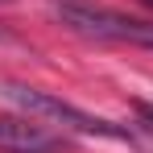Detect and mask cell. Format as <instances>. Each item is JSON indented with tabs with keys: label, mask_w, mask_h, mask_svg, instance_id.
Instances as JSON below:
<instances>
[{
	"label": "cell",
	"mask_w": 153,
	"mask_h": 153,
	"mask_svg": "<svg viewBox=\"0 0 153 153\" xmlns=\"http://www.w3.org/2000/svg\"><path fill=\"white\" fill-rule=\"evenodd\" d=\"M62 21L83 33V37H95V42H116V46H145L153 50V25L149 21H137L124 13H112V8H95L87 0H66L62 4Z\"/></svg>",
	"instance_id": "obj_2"
},
{
	"label": "cell",
	"mask_w": 153,
	"mask_h": 153,
	"mask_svg": "<svg viewBox=\"0 0 153 153\" xmlns=\"http://www.w3.org/2000/svg\"><path fill=\"white\" fill-rule=\"evenodd\" d=\"M0 153H71V141L25 116H0Z\"/></svg>",
	"instance_id": "obj_3"
},
{
	"label": "cell",
	"mask_w": 153,
	"mask_h": 153,
	"mask_svg": "<svg viewBox=\"0 0 153 153\" xmlns=\"http://www.w3.org/2000/svg\"><path fill=\"white\" fill-rule=\"evenodd\" d=\"M145 4H149V8H153V0H145Z\"/></svg>",
	"instance_id": "obj_4"
},
{
	"label": "cell",
	"mask_w": 153,
	"mask_h": 153,
	"mask_svg": "<svg viewBox=\"0 0 153 153\" xmlns=\"http://www.w3.org/2000/svg\"><path fill=\"white\" fill-rule=\"evenodd\" d=\"M0 100L17 103L21 112L29 116H42V120H54V124L62 128H75V132H87V137H112V141H132V132L124 124H112V120H103V116H91V112H83L75 103L58 100L50 91H37V87H29V83H0Z\"/></svg>",
	"instance_id": "obj_1"
}]
</instances>
